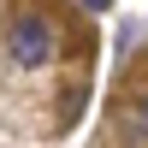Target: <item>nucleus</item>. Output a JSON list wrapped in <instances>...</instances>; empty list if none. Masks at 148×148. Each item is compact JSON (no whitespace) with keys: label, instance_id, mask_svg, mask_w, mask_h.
Instances as JSON below:
<instances>
[{"label":"nucleus","instance_id":"nucleus-1","mask_svg":"<svg viewBox=\"0 0 148 148\" xmlns=\"http://www.w3.org/2000/svg\"><path fill=\"white\" fill-rule=\"evenodd\" d=\"M6 42H12V59H18L24 71H36V65L53 59V24H47L42 12H18L12 30H6Z\"/></svg>","mask_w":148,"mask_h":148},{"label":"nucleus","instance_id":"nucleus-2","mask_svg":"<svg viewBox=\"0 0 148 148\" xmlns=\"http://www.w3.org/2000/svg\"><path fill=\"white\" fill-rule=\"evenodd\" d=\"M142 130H148V107H142Z\"/></svg>","mask_w":148,"mask_h":148}]
</instances>
